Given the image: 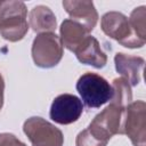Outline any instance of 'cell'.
<instances>
[{
  "instance_id": "2",
  "label": "cell",
  "mask_w": 146,
  "mask_h": 146,
  "mask_svg": "<svg viewBox=\"0 0 146 146\" xmlns=\"http://www.w3.org/2000/svg\"><path fill=\"white\" fill-rule=\"evenodd\" d=\"M26 7L22 1H2L0 6V33L6 40H21L27 31Z\"/></svg>"
},
{
  "instance_id": "12",
  "label": "cell",
  "mask_w": 146,
  "mask_h": 146,
  "mask_svg": "<svg viewBox=\"0 0 146 146\" xmlns=\"http://www.w3.org/2000/svg\"><path fill=\"white\" fill-rule=\"evenodd\" d=\"M144 18H145V7H140V8H136L131 16H130V24H131V27L135 29V33H139V36L141 39H144V30H145V22H144Z\"/></svg>"
},
{
  "instance_id": "9",
  "label": "cell",
  "mask_w": 146,
  "mask_h": 146,
  "mask_svg": "<svg viewBox=\"0 0 146 146\" xmlns=\"http://www.w3.org/2000/svg\"><path fill=\"white\" fill-rule=\"evenodd\" d=\"M88 33L89 31L83 25L72 19H65L60 26L63 44L71 51H75V49L88 36Z\"/></svg>"
},
{
  "instance_id": "4",
  "label": "cell",
  "mask_w": 146,
  "mask_h": 146,
  "mask_svg": "<svg viewBox=\"0 0 146 146\" xmlns=\"http://www.w3.org/2000/svg\"><path fill=\"white\" fill-rule=\"evenodd\" d=\"M32 55L35 65L40 67H52L57 65L63 55L60 40L54 33H41L34 41Z\"/></svg>"
},
{
  "instance_id": "5",
  "label": "cell",
  "mask_w": 146,
  "mask_h": 146,
  "mask_svg": "<svg viewBox=\"0 0 146 146\" xmlns=\"http://www.w3.org/2000/svg\"><path fill=\"white\" fill-rule=\"evenodd\" d=\"M24 132L32 146H62L63 133L42 117H31L24 123Z\"/></svg>"
},
{
  "instance_id": "11",
  "label": "cell",
  "mask_w": 146,
  "mask_h": 146,
  "mask_svg": "<svg viewBox=\"0 0 146 146\" xmlns=\"http://www.w3.org/2000/svg\"><path fill=\"white\" fill-rule=\"evenodd\" d=\"M55 15L48 7L36 6L30 14V24L33 30L39 31H52L56 27Z\"/></svg>"
},
{
  "instance_id": "3",
  "label": "cell",
  "mask_w": 146,
  "mask_h": 146,
  "mask_svg": "<svg viewBox=\"0 0 146 146\" xmlns=\"http://www.w3.org/2000/svg\"><path fill=\"white\" fill-rule=\"evenodd\" d=\"M102 29L107 35L117 40L124 47H141L145 42L136 36L128 18L120 13L112 11L105 14L102 18Z\"/></svg>"
},
{
  "instance_id": "13",
  "label": "cell",
  "mask_w": 146,
  "mask_h": 146,
  "mask_svg": "<svg viewBox=\"0 0 146 146\" xmlns=\"http://www.w3.org/2000/svg\"><path fill=\"white\" fill-rule=\"evenodd\" d=\"M0 146H25V145L21 143L18 139H16L15 136L10 133H2L0 135Z\"/></svg>"
},
{
  "instance_id": "8",
  "label": "cell",
  "mask_w": 146,
  "mask_h": 146,
  "mask_svg": "<svg viewBox=\"0 0 146 146\" xmlns=\"http://www.w3.org/2000/svg\"><path fill=\"white\" fill-rule=\"evenodd\" d=\"M74 52L76 54L79 60L83 64L92 65L98 68L105 66L106 64V56L100 50L98 41L90 35L83 40V42L75 49Z\"/></svg>"
},
{
  "instance_id": "15",
  "label": "cell",
  "mask_w": 146,
  "mask_h": 146,
  "mask_svg": "<svg viewBox=\"0 0 146 146\" xmlns=\"http://www.w3.org/2000/svg\"><path fill=\"white\" fill-rule=\"evenodd\" d=\"M1 3H2V1H0V6H1Z\"/></svg>"
},
{
  "instance_id": "10",
  "label": "cell",
  "mask_w": 146,
  "mask_h": 146,
  "mask_svg": "<svg viewBox=\"0 0 146 146\" xmlns=\"http://www.w3.org/2000/svg\"><path fill=\"white\" fill-rule=\"evenodd\" d=\"M115 65H116V71L122 75H125L132 86L139 83L140 73L144 66L143 58L125 56L124 54H116Z\"/></svg>"
},
{
  "instance_id": "7",
  "label": "cell",
  "mask_w": 146,
  "mask_h": 146,
  "mask_svg": "<svg viewBox=\"0 0 146 146\" xmlns=\"http://www.w3.org/2000/svg\"><path fill=\"white\" fill-rule=\"evenodd\" d=\"M63 6L72 21L80 23L89 32L95 27L98 15L91 1H63Z\"/></svg>"
},
{
  "instance_id": "14",
  "label": "cell",
  "mask_w": 146,
  "mask_h": 146,
  "mask_svg": "<svg viewBox=\"0 0 146 146\" xmlns=\"http://www.w3.org/2000/svg\"><path fill=\"white\" fill-rule=\"evenodd\" d=\"M2 92H3V80L0 75V108L2 106Z\"/></svg>"
},
{
  "instance_id": "6",
  "label": "cell",
  "mask_w": 146,
  "mask_h": 146,
  "mask_svg": "<svg viewBox=\"0 0 146 146\" xmlns=\"http://www.w3.org/2000/svg\"><path fill=\"white\" fill-rule=\"evenodd\" d=\"M83 113L80 98L71 94L57 96L50 107V119L59 124H71L79 120Z\"/></svg>"
},
{
  "instance_id": "1",
  "label": "cell",
  "mask_w": 146,
  "mask_h": 146,
  "mask_svg": "<svg viewBox=\"0 0 146 146\" xmlns=\"http://www.w3.org/2000/svg\"><path fill=\"white\" fill-rule=\"evenodd\" d=\"M76 90L81 96V102L89 108H98L113 98V87L110 82L91 72L79 78Z\"/></svg>"
}]
</instances>
